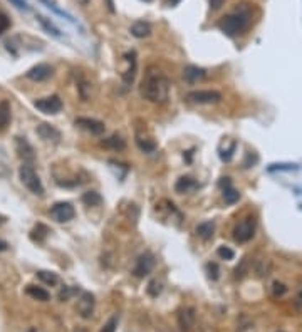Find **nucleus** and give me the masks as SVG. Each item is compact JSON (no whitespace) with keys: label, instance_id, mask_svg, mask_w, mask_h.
Returning a JSON list of instances; mask_svg holds the SVG:
<instances>
[{"label":"nucleus","instance_id":"nucleus-1","mask_svg":"<svg viewBox=\"0 0 302 332\" xmlns=\"http://www.w3.org/2000/svg\"><path fill=\"white\" fill-rule=\"evenodd\" d=\"M139 93L149 103H165L168 99L170 82L165 74H161L160 71L153 72L149 69L143 79L141 86H139Z\"/></svg>","mask_w":302,"mask_h":332},{"label":"nucleus","instance_id":"nucleus-2","mask_svg":"<svg viewBox=\"0 0 302 332\" xmlns=\"http://www.w3.org/2000/svg\"><path fill=\"white\" fill-rule=\"evenodd\" d=\"M250 17H252L250 7L247 4H242L234 14H229V15H225V17H222V20L218 22V29L222 30L225 35L235 37L249 27Z\"/></svg>","mask_w":302,"mask_h":332},{"label":"nucleus","instance_id":"nucleus-3","mask_svg":"<svg viewBox=\"0 0 302 332\" xmlns=\"http://www.w3.org/2000/svg\"><path fill=\"white\" fill-rule=\"evenodd\" d=\"M19 178L22 181V185L25 186L27 190L30 191V193L34 195H44V185H42L41 178L37 176V173L34 171L30 164L24 163L22 166L19 168Z\"/></svg>","mask_w":302,"mask_h":332},{"label":"nucleus","instance_id":"nucleus-4","mask_svg":"<svg viewBox=\"0 0 302 332\" xmlns=\"http://www.w3.org/2000/svg\"><path fill=\"white\" fill-rule=\"evenodd\" d=\"M185 98L190 103L195 104H217L222 101V94L218 91H210V89H202V91H192Z\"/></svg>","mask_w":302,"mask_h":332},{"label":"nucleus","instance_id":"nucleus-5","mask_svg":"<svg viewBox=\"0 0 302 332\" xmlns=\"http://www.w3.org/2000/svg\"><path fill=\"white\" fill-rule=\"evenodd\" d=\"M253 235H255V218L247 217L237 225V228L234 232V238L239 243H245L253 238Z\"/></svg>","mask_w":302,"mask_h":332},{"label":"nucleus","instance_id":"nucleus-6","mask_svg":"<svg viewBox=\"0 0 302 332\" xmlns=\"http://www.w3.org/2000/svg\"><path fill=\"white\" fill-rule=\"evenodd\" d=\"M49 215L52 220H56L59 223H66V222H71L74 218L76 210L69 201H59L56 205H52V208L49 210Z\"/></svg>","mask_w":302,"mask_h":332},{"label":"nucleus","instance_id":"nucleus-7","mask_svg":"<svg viewBox=\"0 0 302 332\" xmlns=\"http://www.w3.org/2000/svg\"><path fill=\"white\" fill-rule=\"evenodd\" d=\"M35 109H39L41 112H44V114H57V112H61L62 109V101L59 96H49V98H42V99H37L35 103Z\"/></svg>","mask_w":302,"mask_h":332},{"label":"nucleus","instance_id":"nucleus-8","mask_svg":"<svg viewBox=\"0 0 302 332\" xmlns=\"http://www.w3.org/2000/svg\"><path fill=\"white\" fill-rule=\"evenodd\" d=\"M153 267H155V257L151 255L149 252H146V254L139 255V259L136 260V265H134V269H133V274L134 277L143 278L153 270Z\"/></svg>","mask_w":302,"mask_h":332},{"label":"nucleus","instance_id":"nucleus-9","mask_svg":"<svg viewBox=\"0 0 302 332\" xmlns=\"http://www.w3.org/2000/svg\"><path fill=\"white\" fill-rule=\"evenodd\" d=\"M76 126H79L81 130L88 131L94 136L104 135V131H106L104 122H101L98 119H93V117H78V119H76Z\"/></svg>","mask_w":302,"mask_h":332},{"label":"nucleus","instance_id":"nucleus-10","mask_svg":"<svg viewBox=\"0 0 302 332\" xmlns=\"http://www.w3.org/2000/svg\"><path fill=\"white\" fill-rule=\"evenodd\" d=\"M78 312L83 319H89L94 312V296L91 292H83L78 301Z\"/></svg>","mask_w":302,"mask_h":332},{"label":"nucleus","instance_id":"nucleus-11","mask_svg":"<svg viewBox=\"0 0 302 332\" xmlns=\"http://www.w3.org/2000/svg\"><path fill=\"white\" fill-rule=\"evenodd\" d=\"M52 67L49 64H37V66L30 67L29 71H27V77L30 79V81H35V82H42V81H47L51 76H52Z\"/></svg>","mask_w":302,"mask_h":332},{"label":"nucleus","instance_id":"nucleus-12","mask_svg":"<svg viewBox=\"0 0 302 332\" xmlns=\"http://www.w3.org/2000/svg\"><path fill=\"white\" fill-rule=\"evenodd\" d=\"M15 149H17L19 156L24 159V163H32L35 159L34 148L30 146V143L25 138H15Z\"/></svg>","mask_w":302,"mask_h":332},{"label":"nucleus","instance_id":"nucleus-13","mask_svg":"<svg viewBox=\"0 0 302 332\" xmlns=\"http://www.w3.org/2000/svg\"><path fill=\"white\" fill-rule=\"evenodd\" d=\"M125 59L128 62V69H126V72H123V84L128 88V86L133 84L134 74H136V54L131 51V52H128V54H125Z\"/></svg>","mask_w":302,"mask_h":332},{"label":"nucleus","instance_id":"nucleus-14","mask_svg":"<svg viewBox=\"0 0 302 332\" xmlns=\"http://www.w3.org/2000/svg\"><path fill=\"white\" fill-rule=\"evenodd\" d=\"M37 135L44 139V141H52V143L61 141V133H59V130H56L52 124H47V122H42L41 126H37Z\"/></svg>","mask_w":302,"mask_h":332},{"label":"nucleus","instance_id":"nucleus-15","mask_svg":"<svg viewBox=\"0 0 302 332\" xmlns=\"http://www.w3.org/2000/svg\"><path fill=\"white\" fill-rule=\"evenodd\" d=\"M178 324H180L181 330H185V332L190 330L193 327V324H195V310L192 307L181 309L180 314H178Z\"/></svg>","mask_w":302,"mask_h":332},{"label":"nucleus","instance_id":"nucleus-16","mask_svg":"<svg viewBox=\"0 0 302 332\" xmlns=\"http://www.w3.org/2000/svg\"><path fill=\"white\" fill-rule=\"evenodd\" d=\"M205 76H207V72H205V69H202V67L186 66L185 69H183V79H185L186 82H190V84H195L198 81H202Z\"/></svg>","mask_w":302,"mask_h":332},{"label":"nucleus","instance_id":"nucleus-17","mask_svg":"<svg viewBox=\"0 0 302 332\" xmlns=\"http://www.w3.org/2000/svg\"><path fill=\"white\" fill-rule=\"evenodd\" d=\"M101 146L106 149H112V151H123L126 148V143L120 135H112L109 138H104L101 141Z\"/></svg>","mask_w":302,"mask_h":332},{"label":"nucleus","instance_id":"nucleus-18","mask_svg":"<svg viewBox=\"0 0 302 332\" xmlns=\"http://www.w3.org/2000/svg\"><path fill=\"white\" fill-rule=\"evenodd\" d=\"M12 119V111H10V103L7 99L0 101V131H5Z\"/></svg>","mask_w":302,"mask_h":332},{"label":"nucleus","instance_id":"nucleus-19","mask_svg":"<svg viewBox=\"0 0 302 332\" xmlns=\"http://www.w3.org/2000/svg\"><path fill=\"white\" fill-rule=\"evenodd\" d=\"M131 35L136 37V39H144V37H148L151 34V25L148 22H144V20H136L133 25H131Z\"/></svg>","mask_w":302,"mask_h":332},{"label":"nucleus","instance_id":"nucleus-20","mask_svg":"<svg viewBox=\"0 0 302 332\" xmlns=\"http://www.w3.org/2000/svg\"><path fill=\"white\" fill-rule=\"evenodd\" d=\"M25 292H27V296H30L32 299H35V301H41V302H47L51 299V294L47 292L46 288L37 287V285H27Z\"/></svg>","mask_w":302,"mask_h":332},{"label":"nucleus","instance_id":"nucleus-21","mask_svg":"<svg viewBox=\"0 0 302 332\" xmlns=\"http://www.w3.org/2000/svg\"><path fill=\"white\" fill-rule=\"evenodd\" d=\"M195 186H197V183L192 176H181V178H178V181L175 183V191L176 193H188V191L193 190Z\"/></svg>","mask_w":302,"mask_h":332},{"label":"nucleus","instance_id":"nucleus-22","mask_svg":"<svg viewBox=\"0 0 302 332\" xmlns=\"http://www.w3.org/2000/svg\"><path fill=\"white\" fill-rule=\"evenodd\" d=\"M47 235H49V228H47L44 223H37L34 230L30 232V240L32 242L42 243L47 238Z\"/></svg>","mask_w":302,"mask_h":332},{"label":"nucleus","instance_id":"nucleus-23","mask_svg":"<svg viewBox=\"0 0 302 332\" xmlns=\"http://www.w3.org/2000/svg\"><path fill=\"white\" fill-rule=\"evenodd\" d=\"M37 22H39L41 25H42V29H44L47 34H51L52 37H57V39H61L62 37V34H61V30H59L56 25H54L49 19H46L44 15H37Z\"/></svg>","mask_w":302,"mask_h":332},{"label":"nucleus","instance_id":"nucleus-24","mask_svg":"<svg viewBox=\"0 0 302 332\" xmlns=\"http://www.w3.org/2000/svg\"><path fill=\"white\" fill-rule=\"evenodd\" d=\"M197 235L203 240H208L213 237V232H215V223L213 222H203L200 225H197L195 228Z\"/></svg>","mask_w":302,"mask_h":332},{"label":"nucleus","instance_id":"nucleus-25","mask_svg":"<svg viewBox=\"0 0 302 332\" xmlns=\"http://www.w3.org/2000/svg\"><path fill=\"white\" fill-rule=\"evenodd\" d=\"M41 2H42V4H46V7H47V9L54 10V12H56L57 15H61V17H64L66 20H69V22H71V24H76V19L72 17V15L69 14V12H66V10L59 9V7H57V4L54 2V0H41Z\"/></svg>","mask_w":302,"mask_h":332},{"label":"nucleus","instance_id":"nucleus-26","mask_svg":"<svg viewBox=\"0 0 302 332\" xmlns=\"http://www.w3.org/2000/svg\"><path fill=\"white\" fill-rule=\"evenodd\" d=\"M83 203L86 206H98L102 203V196L98 191H86L83 195Z\"/></svg>","mask_w":302,"mask_h":332},{"label":"nucleus","instance_id":"nucleus-27","mask_svg":"<svg viewBox=\"0 0 302 332\" xmlns=\"http://www.w3.org/2000/svg\"><path fill=\"white\" fill-rule=\"evenodd\" d=\"M136 144L143 153H155L156 151V144L151 141V139L143 138L141 135H136Z\"/></svg>","mask_w":302,"mask_h":332},{"label":"nucleus","instance_id":"nucleus-28","mask_svg":"<svg viewBox=\"0 0 302 332\" xmlns=\"http://www.w3.org/2000/svg\"><path fill=\"white\" fill-rule=\"evenodd\" d=\"M223 200H225L226 205H234V203H237V201L240 200V193L232 185L230 186H225V188H223Z\"/></svg>","mask_w":302,"mask_h":332},{"label":"nucleus","instance_id":"nucleus-29","mask_svg":"<svg viewBox=\"0 0 302 332\" xmlns=\"http://www.w3.org/2000/svg\"><path fill=\"white\" fill-rule=\"evenodd\" d=\"M37 277L41 278L42 282L47 283V285H57L59 283V277L57 274H54V272H47V270H39L37 272Z\"/></svg>","mask_w":302,"mask_h":332},{"label":"nucleus","instance_id":"nucleus-30","mask_svg":"<svg viewBox=\"0 0 302 332\" xmlns=\"http://www.w3.org/2000/svg\"><path fill=\"white\" fill-rule=\"evenodd\" d=\"M299 168L300 166L295 163H274L269 166L267 170L271 171V173H274V171H297Z\"/></svg>","mask_w":302,"mask_h":332},{"label":"nucleus","instance_id":"nucleus-31","mask_svg":"<svg viewBox=\"0 0 302 332\" xmlns=\"http://www.w3.org/2000/svg\"><path fill=\"white\" fill-rule=\"evenodd\" d=\"M148 294L151 297H158L160 294H161V290H163V287H161V282H158V280H151L149 283H148Z\"/></svg>","mask_w":302,"mask_h":332},{"label":"nucleus","instance_id":"nucleus-32","mask_svg":"<svg viewBox=\"0 0 302 332\" xmlns=\"http://www.w3.org/2000/svg\"><path fill=\"white\" fill-rule=\"evenodd\" d=\"M217 254H218L220 259H223V260H232V259L235 257V252L232 250L230 247H226V245H222V247H218Z\"/></svg>","mask_w":302,"mask_h":332},{"label":"nucleus","instance_id":"nucleus-33","mask_svg":"<svg viewBox=\"0 0 302 332\" xmlns=\"http://www.w3.org/2000/svg\"><path fill=\"white\" fill-rule=\"evenodd\" d=\"M118 322H120V317L118 315H112V317L107 320V322L102 325L101 332H116V327H118Z\"/></svg>","mask_w":302,"mask_h":332},{"label":"nucleus","instance_id":"nucleus-34","mask_svg":"<svg viewBox=\"0 0 302 332\" xmlns=\"http://www.w3.org/2000/svg\"><path fill=\"white\" fill-rule=\"evenodd\" d=\"M207 272H208V277L212 278V280H217L218 274H220V269H218V265L215 264V262H210V264H207Z\"/></svg>","mask_w":302,"mask_h":332},{"label":"nucleus","instance_id":"nucleus-35","mask_svg":"<svg viewBox=\"0 0 302 332\" xmlns=\"http://www.w3.org/2000/svg\"><path fill=\"white\" fill-rule=\"evenodd\" d=\"M235 148H237V144H235V143H232L229 149H225V151L220 153V158H222V161L229 163L230 159L234 158V151H235Z\"/></svg>","mask_w":302,"mask_h":332},{"label":"nucleus","instance_id":"nucleus-36","mask_svg":"<svg viewBox=\"0 0 302 332\" xmlns=\"http://www.w3.org/2000/svg\"><path fill=\"white\" fill-rule=\"evenodd\" d=\"M10 25H12V22H10V19L7 17V15L0 14V35H2L4 32H7L10 29Z\"/></svg>","mask_w":302,"mask_h":332},{"label":"nucleus","instance_id":"nucleus-37","mask_svg":"<svg viewBox=\"0 0 302 332\" xmlns=\"http://www.w3.org/2000/svg\"><path fill=\"white\" fill-rule=\"evenodd\" d=\"M78 290H76V288H69V287H64L62 290H61V294H59V299H61V301H67L69 297L72 296V294H76Z\"/></svg>","mask_w":302,"mask_h":332},{"label":"nucleus","instance_id":"nucleus-38","mask_svg":"<svg viewBox=\"0 0 302 332\" xmlns=\"http://www.w3.org/2000/svg\"><path fill=\"white\" fill-rule=\"evenodd\" d=\"M10 4L14 5V7H17V9H20V10H29L30 7H29V4L25 2V0H9Z\"/></svg>","mask_w":302,"mask_h":332},{"label":"nucleus","instance_id":"nucleus-39","mask_svg":"<svg viewBox=\"0 0 302 332\" xmlns=\"http://www.w3.org/2000/svg\"><path fill=\"white\" fill-rule=\"evenodd\" d=\"M285 290H287V288H285L284 283H279V282L274 283V296H284Z\"/></svg>","mask_w":302,"mask_h":332},{"label":"nucleus","instance_id":"nucleus-40","mask_svg":"<svg viewBox=\"0 0 302 332\" xmlns=\"http://www.w3.org/2000/svg\"><path fill=\"white\" fill-rule=\"evenodd\" d=\"M225 0H210V9L212 10H218L223 5Z\"/></svg>","mask_w":302,"mask_h":332},{"label":"nucleus","instance_id":"nucleus-41","mask_svg":"<svg viewBox=\"0 0 302 332\" xmlns=\"http://www.w3.org/2000/svg\"><path fill=\"white\" fill-rule=\"evenodd\" d=\"M104 2L107 5V9H109V12L115 14V0H104Z\"/></svg>","mask_w":302,"mask_h":332},{"label":"nucleus","instance_id":"nucleus-42","mask_svg":"<svg viewBox=\"0 0 302 332\" xmlns=\"http://www.w3.org/2000/svg\"><path fill=\"white\" fill-rule=\"evenodd\" d=\"M9 248V245H7V242H4V240H0V252H5Z\"/></svg>","mask_w":302,"mask_h":332},{"label":"nucleus","instance_id":"nucleus-43","mask_svg":"<svg viewBox=\"0 0 302 332\" xmlns=\"http://www.w3.org/2000/svg\"><path fill=\"white\" fill-rule=\"evenodd\" d=\"M180 2H181V0H168V2H166V4H168L170 7H175V5H176V4H180Z\"/></svg>","mask_w":302,"mask_h":332},{"label":"nucleus","instance_id":"nucleus-44","mask_svg":"<svg viewBox=\"0 0 302 332\" xmlns=\"http://www.w3.org/2000/svg\"><path fill=\"white\" fill-rule=\"evenodd\" d=\"M4 223H5V218H4L2 215H0V227H2V225H4Z\"/></svg>","mask_w":302,"mask_h":332},{"label":"nucleus","instance_id":"nucleus-45","mask_svg":"<svg viewBox=\"0 0 302 332\" xmlns=\"http://www.w3.org/2000/svg\"><path fill=\"white\" fill-rule=\"evenodd\" d=\"M74 332H88L86 329H78V330H74Z\"/></svg>","mask_w":302,"mask_h":332},{"label":"nucleus","instance_id":"nucleus-46","mask_svg":"<svg viewBox=\"0 0 302 332\" xmlns=\"http://www.w3.org/2000/svg\"><path fill=\"white\" fill-rule=\"evenodd\" d=\"M29 332H35V329H32V330H29Z\"/></svg>","mask_w":302,"mask_h":332},{"label":"nucleus","instance_id":"nucleus-47","mask_svg":"<svg viewBox=\"0 0 302 332\" xmlns=\"http://www.w3.org/2000/svg\"><path fill=\"white\" fill-rule=\"evenodd\" d=\"M144 2H151V0H144Z\"/></svg>","mask_w":302,"mask_h":332},{"label":"nucleus","instance_id":"nucleus-48","mask_svg":"<svg viewBox=\"0 0 302 332\" xmlns=\"http://www.w3.org/2000/svg\"><path fill=\"white\" fill-rule=\"evenodd\" d=\"M300 210H302V205H300Z\"/></svg>","mask_w":302,"mask_h":332}]
</instances>
